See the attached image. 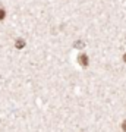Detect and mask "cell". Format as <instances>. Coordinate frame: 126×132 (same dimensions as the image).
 Wrapping results in <instances>:
<instances>
[{"instance_id":"277c9868","label":"cell","mask_w":126,"mask_h":132,"mask_svg":"<svg viewBox=\"0 0 126 132\" xmlns=\"http://www.w3.org/2000/svg\"><path fill=\"white\" fill-rule=\"evenodd\" d=\"M75 47L82 48V47H84V43H82V41H76V43H75Z\"/></svg>"},{"instance_id":"3957f363","label":"cell","mask_w":126,"mask_h":132,"mask_svg":"<svg viewBox=\"0 0 126 132\" xmlns=\"http://www.w3.org/2000/svg\"><path fill=\"white\" fill-rule=\"evenodd\" d=\"M5 16H6L5 9H3V7H0V21H3V19H5Z\"/></svg>"},{"instance_id":"5b68a950","label":"cell","mask_w":126,"mask_h":132,"mask_svg":"<svg viewBox=\"0 0 126 132\" xmlns=\"http://www.w3.org/2000/svg\"><path fill=\"white\" fill-rule=\"evenodd\" d=\"M122 129L126 132V120H123V122H122Z\"/></svg>"},{"instance_id":"6da1fadb","label":"cell","mask_w":126,"mask_h":132,"mask_svg":"<svg viewBox=\"0 0 126 132\" xmlns=\"http://www.w3.org/2000/svg\"><path fill=\"white\" fill-rule=\"evenodd\" d=\"M78 62H79V65L82 66V68H87L88 66V63H89V59H88V56L87 54H79V57H78Z\"/></svg>"},{"instance_id":"8992f818","label":"cell","mask_w":126,"mask_h":132,"mask_svg":"<svg viewBox=\"0 0 126 132\" xmlns=\"http://www.w3.org/2000/svg\"><path fill=\"white\" fill-rule=\"evenodd\" d=\"M123 60H125V63H126V53H125V56H123Z\"/></svg>"},{"instance_id":"7a4b0ae2","label":"cell","mask_w":126,"mask_h":132,"mask_svg":"<svg viewBox=\"0 0 126 132\" xmlns=\"http://www.w3.org/2000/svg\"><path fill=\"white\" fill-rule=\"evenodd\" d=\"M15 46H16V48H23V47H25V40L18 38V40L15 41Z\"/></svg>"}]
</instances>
